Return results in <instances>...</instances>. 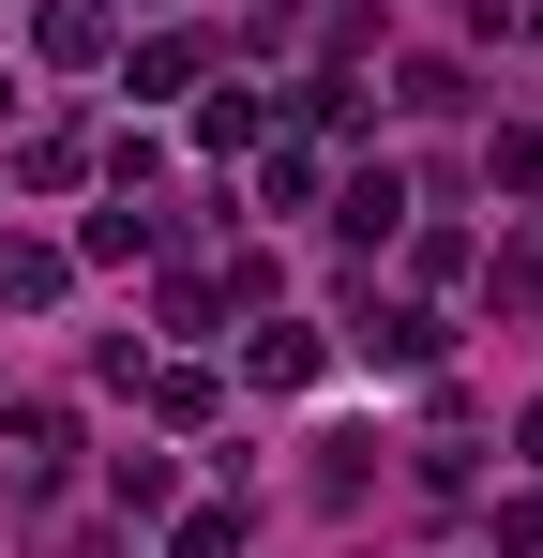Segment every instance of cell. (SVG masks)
Returning a JSON list of instances; mask_svg holds the SVG:
<instances>
[{
  "label": "cell",
  "instance_id": "cell-7",
  "mask_svg": "<svg viewBox=\"0 0 543 558\" xmlns=\"http://www.w3.org/2000/svg\"><path fill=\"white\" fill-rule=\"evenodd\" d=\"M514 438H529V468H543V408H529V423H514Z\"/></svg>",
  "mask_w": 543,
  "mask_h": 558
},
{
  "label": "cell",
  "instance_id": "cell-2",
  "mask_svg": "<svg viewBox=\"0 0 543 558\" xmlns=\"http://www.w3.org/2000/svg\"><path fill=\"white\" fill-rule=\"evenodd\" d=\"M333 227H348V242H393V227H408V182H393V167H362V182L333 196Z\"/></svg>",
  "mask_w": 543,
  "mask_h": 558
},
{
  "label": "cell",
  "instance_id": "cell-3",
  "mask_svg": "<svg viewBox=\"0 0 543 558\" xmlns=\"http://www.w3.org/2000/svg\"><path fill=\"white\" fill-rule=\"evenodd\" d=\"M61 272H76L61 242H0V302H61Z\"/></svg>",
  "mask_w": 543,
  "mask_h": 558
},
{
  "label": "cell",
  "instance_id": "cell-8",
  "mask_svg": "<svg viewBox=\"0 0 543 558\" xmlns=\"http://www.w3.org/2000/svg\"><path fill=\"white\" fill-rule=\"evenodd\" d=\"M0 121H15V76H0Z\"/></svg>",
  "mask_w": 543,
  "mask_h": 558
},
{
  "label": "cell",
  "instance_id": "cell-4",
  "mask_svg": "<svg viewBox=\"0 0 543 558\" xmlns=\"http://www.w3.org/2000/svg\"><path fill=\"white\" fill-rule=\"evenodd\" d=\"M362 348H377V363H438V317H423V302H393V317H362Z\"/></svg>",
  "mask_w": 543,
  "mask_h": 558
},
{
  "label": "cell",
  "instance_id": "cell-5",
  "mask_svg": "<svg viewBox=\"0 0 543 558\" xmlns=\"http://www.w3.org/2000/svg\"><path fill=\"white\" fill-rule=\"evenodd\" d=\"M76 257H106V272H121V257H152V211H90V227H76Z\"/></svg>",
  "mask_w": 543,
  "mask_h": 558
},
{
  "label": "cell",
  "instance_id": "cell-6",
  "mask_svg": "<svg viewBox=\"0 0 543 558\" xmlns=\"http://www.w3.org/2000/svg\"><path fill=\"white\" fill-rule=\"evenodd\" d=\"M257 544V513H227V498H212V513H181V558H242Z\"/></svg>",
  "mask_w": 543,
  "mask_h": 558
},
{
  "label": "cell",
  "instance_id": "cell-1",
  "mask_svg": "<svg viewBox=\"0 0 543 558\" xmlns=\"http://www.w3.org/2000/svg\"><path fill=\"white\" fill-rule=\"evenodd\" d=\"M106 15H121V0H31V46H46V61H106Z\"/></svg>",
  "mask_w": 543,
  "mask_h": 558
}]
</instances>
